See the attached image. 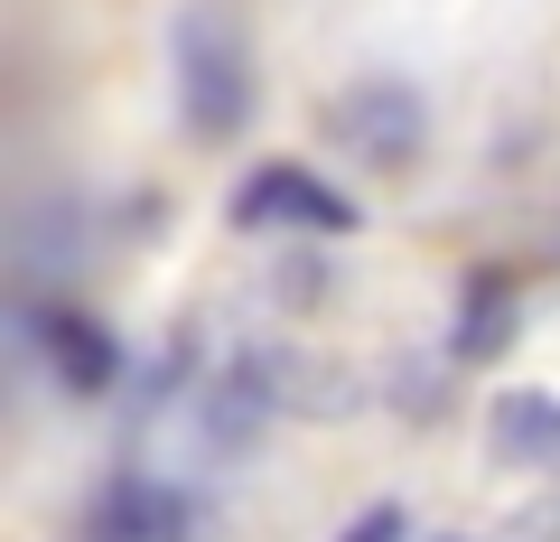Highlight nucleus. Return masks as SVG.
<instances>
[{
    "label": "nucleus",
    "mask_w": 560,
    "mask_h": 542,
    "mask_svg": "<svg viewBox=\"0 0 560 542\" xmlns=\"http://www.w3.org/2000/svg\"><path fill=\"white\" fill-rule=\"evenodd\" d=\"M168 76H178V122H187L197 150H224V141L253 131L261 76H253V38H243L234 10H215V0L178 10V28H168Z\"/></svg>",
    "instance_id": "nucleus-1"
},
{
    "label": "nucleus",
    "mask_w": 560,
    "mask_h": 542,
    "mask_svg": "<svg viewBox=\"0 0 560 542\" xmlns=\"http://www.w3.org/2000/svg\"><path fill=\"white\" fill-rule=\"evenodd\" d=\"M327 141L355 150L374 178H411L420 150H430V103H420V84H401V76H355L337 103H327Z\"/></svg>",
    "instance_id": "nucleus-2"
},
{
    "label": "nucleus",
    "mask_w": 560,
    "mask_h": 542,
    "mask_svg": "<svg viewBox=\"0 0 560 542\" xmlns=\"http://www.w3.org/2000/svg\"><path fill=\"white\" fill-rule=\"evenodd\" d=\"M234 224L243 234H355L364 206L337 197V187H327L318 169H300V160H261V169H243V187H234Z\"/></svg>",
    "instance_id": "nucleus-3"
},
{
    "label": "nucleus",
    "mask_w": 560,
    "mask_h": 542,
    "mask_svg": "<svg viewBox=\"0 0 560 542\" xmlns=\"http://www.w3.org/2000/svg\"><path fill=\"white\" fill-rule=\"evenodd\" d=\"M20 337L38 346V365H47L75 402L113 393L121 365H131V356H121V337L94 319V309H75V300H20Z\"/></svg>",
    "instance_id": "nucleus-4"
},
{
    "label": "nucleus",
    "mask_w": 560,
    "mask_h": 542,
    "mask_svg": "<svg viewBox=\"0 0 560 542\" xmlns=\"http://www.w3.org/2000/svg\"><path fill=\"white\" fill-rule=\"evenodd\" d=\"M206 449H253L261 430L280 422V365L271 356H234L215 383H206Z\"/></svg>",
    "instance_id": "nucleus-5"
},
{
    "label": "nucleus",
    "mask_w": 560,
    "mask_h": 542,
    "mask_svg": "<svg viewBox=\"0 0 560 542\" xmlns=\"http://www.w3.org/2000/svg\"><path fill=\"white\" fill-rule=\"evenodd\" d=\"M514 327H523V281L504 272V262H477L467 290H458V319H448V356H458V365H486V356L514 346Z\"/></svg>",
    "instance_id": "nucleus-6"
},
{
    "label": "nucleus",
    "mask_w": 560,
    "mask_h": 542,
    "mask_svg": "<svg viewBox=\"0 0 560 542\" xmlns=\"http://www.w3.org/2000/svg\"><path fill=\"white\" fill-rule=\"evenodd\" d=\"M486 449H495L504 468H560V393H541V383L495 393V412H486Z\"/></svg>",
    "instance_id": "nucleus-7"
},
{
    "label": "nucleus",
    "mask_w": 560,
    "mask_h": 542,
    "mask_svg": "<svg viewBox=\"0 0 560 542\" xmlns=\"http://www.w3.org/2000/svg\"><path fill=\"white\" fill-rule=\"evenodd\" d=\"M84 542H187V505L178 486H103Z\"/></svg>",
    "instance_id": "nucleus-8"
},
{
    "label": "nucleus",
    "mask_w": 560,
    "mask_h": 542,
    "mask_svg": "<svg viewBox=\"0 0 560 542\" xmlns=\"http://www.w3.org/2000/svg\"><path fill=\"white\" fill-rule=\"evenodd\" d=\"M337 542H411V515H401V496H374L364 515H346Z\"/></svg>",
    "instance_id": "nucleus-9"
}]
</instances>
